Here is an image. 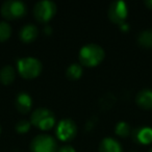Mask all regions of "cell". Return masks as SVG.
I'll list each match as a JSON object with an SVG mask.
<instances>
[{
	"instance_id": "obj_25",
	"label": "cell",
	"mask_w": 152,
	"mask_h": 152,
	"mask_svg": "<svg viewBox=\"0 0 152 152\" xmlns=\"http://www.w3.org/2000/svg\"><path fill=\"white\" fill-rule=\"evenodd\" d=\"M149 152H152V149H151V150H150V151H149Z\"/></svg>"
},
{
	"instance_id": "obj_1",
	"label": "cell",
	"mask_w": 152,
	"mask_h": 152,
	"mask_svg": "<svg viewBox=\"0 0 152 152\" xmlns=\"http://www.w3.org/2000/svg\"><path fill=\"white\" fill-rule=\"evenodd\" d=\"M105 53L101 46L97 44H88L79 50V61L85 67H96L103 61Z\"/></svg>"
},
{
	"instance_id": "obj_16",
	"label": "cell",
	"mask_w": 152,
	"mask_h": 152,
	"mask_svg": "<svg viewBox=\"0 0 152 152\" xmlns=\"http://www.w3.org/2000/svg\"><path fill=\"white\" fill-rule=\"evenodd\" d=\"M137 43L144 48H152V28L140 32L137 36Z\"/></svg>"
},
{
	"instance_id": "obj_13",
	"label": "cell",
	"mask_w": 152,
	"mask_h": 152,
	"mask_svg": "<svg viewBox=\"0 0 152 152\" xmlns=\"http://www.w3.org/2000/svg\"><path fill=\"white\" fill-rule=\"evenodd\" d=\"M99 152H123V148L117 140L105 137L100 142Z\"/></svg>"
},
{
	"instance_id": "obj_9",
	"label": "cell",
	"mask_w": 152,
	"mask_h": 152,
	"mask_svg": "<svg viewBox=\"0 0 152 152\" xmlns=\"http://www.w3.org/2000/svg\"><path fill=\"white\" fill-rule=\"evenodd\" d=\"M130 134L135 143L143 144V145H148L152 143V128L150 127H137Z\"/></svg>"
},
{
	"instance_id": "obj_18",
	"label": "cell",
	"mask_w": 152,
	"mask_h": 152,
	"mask_svg": "<svg viewBox=\"0 0 152 152\" xmlns=\"http://www.w3.org/2000/svg\"><path fill=\"white\" fill-rule=\"evenodd\" d=\"M12 34V27L7 22H0V42H5L9 40Z\"/></svg>"
},
{
	"instance_id": "obj_23",
	"label": "cell",
	"mask_w": 152,
	"mask_h": 152,
	"mask_svg": "<svg viewBox=\"0 0 152 152\" xmlns=\"http://www.w3.org/2000/svg\"><path fill=\"white\" fill-rule=\"evenodd\" d=\"M145 4H146V7H147L148 9L152 10V0H146Z\"/></svg>"
},
{
	"instance_id": "obj_21",
	"label": "cell",
	"mask_w": 152,
	"mask_h": 152,
	"mask_svg": "<svg viewBox=\"0 0 152 152\" xmlns=\"http://www.w3.org/2000/svg\"><path fill=\"white\" fill-rule=\"evenodd\" d=\"M119 26H120V29L122 30V31H128L129 30V25L127 23H125V22L122 24H120Z\"/></svg>"
},
{
	"instance_id": "obj_11",
	"label": "cell",
	"mask_w": 152,
	"mask_h": 152,
	"mask_svg": "<svg viewBox=\"0 0 152 152\" xmlns=\"http://www.w3.org/2000/svg\"><path fill=\"white\" fill-rule=\"evenodd\" d=\"M135 102L143 110H152V89L141 90L135 96Z\"/></svg>"
},
{
	"instance_id": "obj_10",
	"label": "cell",
	"mask_w": 152,
	"mask_h": 152,
	"mask_svg": "<svg viewBox=\"0 0 152 152\" xmlns=\"http://www.w3.org/2000/svg\"><path fill=\"white\" fill-rule=\"evenodd\" d=\"M16 108L21 114H26L28 113L32 107V99L26 92H20L16 96L15 100Z\"/></svg>"
},
{
	"instance_id": "obj_20",
	"label": "cell",
	"mask_w": 152,
	"mask_h": 152,
	"mask_svg": "<svg viewBox=\"0 0 152 152\" xmlns=\"http://www.w3.org/2000/svg\"><path fill=\"white\" fill-rule=\"evenodd\" d=\"M57 152H76V151L72 146L66 145V146H63V147L59 148V149L57 150Z\"/></svg>"
},
{
	"instance_id": "obj_19",
	"label": "cell",
	"mask_w": 152,
	"mask_h": 152,
	"mask_svg": "<svg viewBox=\"0 0 152 152\" xmlns=\"http://www.w3.org/2000/svg\"><path fill=\"white\" fill-rule=\"evenodd\" d=\"M30 126H31V123L28 120H20L19 122H17L15 126V129L18 133L20 134H23V133H26L28 130L30 129Z\"/></svg>"
},
{
	"instance_id": "obj_7",
	"label": "cell",
	"mask_w": 152,
	"mask_h": 152,
	"mask_svg": "<svg viewBox=\"0 0 152 152\" xmlns=\"http://www.w3.org/2000/svg\"><path fill=\"white\" fill-rule=\"evenodd\" d=\"M55 133L59 141H72L77 134V126H76L75 122L72 121L71 119H63L57 124Z\"/></svg>"
},
{
	"instance_id": "obj_3",
	"label": "cell",
	"mask_w": 152,
	"mask_h": 152,
	"mask_svg": "<svg viewBox=\"0 0 152 152\" xmlns=\"http://www.w3.org/2000/svg\"><path fill=\"white\" fill-rule=\"evenodd\" d=\"M30 123L41 130H49L54 126L55 116L48 108L39 107L31 114Z\"/></svg>"
},
{
	"instance_id": "obj_14",
	"label": "cell",
	"mask_w": 152,
	"mask_h": 152,
	"mask_svg": "<svg viewBox=\"0 0 152 152\" xmlns=\"http://www.w3.org/2000/svg\"><path fill=\"white\" fill-rule=\"evenodd\" d=\"M16 71L12 66H4L0 70V83L9 86L15 80Z\"/></svg>"
},
{
	"instance_id": "obj_17",
	"label": "cell",
	"mask_w": 152,
	"mask_h": 152,
	"mask_svg": "<svg viewBox=\"0 0 152 152\" xmlns=\"http://www.w3.org/2000/svg\"><path fill=\"white\" fill-rule=\"evenodd\" d=\"M115 132L121 137H126L130 134V125L125 121H121V122L117 123L116 127H115Z\"/></svg>"
},
{
	"instance_id": "obj_2",
	"label": "cell",
	"mask_w": 152,
	"mask_h": 152,
	"mask_svg": "<svg viewBox=\"0 0 152 152\" xmlns=\"http://www.w3.org/2000/svg\"><path fill=\"white\" fill-rule=\"evenodd\" d=\"M18 73L25 79H32L38 77L43 70V65L38 58L31 56L22 57L17 61Z\"/></svg>"
},
{
	"instance_id": "obj_12",
	"label": "cell",
	"mask_w": 152,
	"mask_h": 152,
	"mask_svg": "<svg viewBox=\"0 0 152 152\" xmlns=\"http://www.w3.org/2000/svg\"><path fill=\"white\" fill-rule=\"evenodd\" d=\"M39 34V29L36 25L29 23L24 25L20 29L19 32V39L23 43H31L37 39Z\"/></svg>"
},
{
	"instance_id": "obj_5",
	"label": "cell",
	"mask_w": 152,
	"mask_h": 152,
	"mask_svg": "<svg viewBox=\"0 0 152 152\" xmlns=\"http://www.w3.org/2000/svg\"><path fill=\"white\" fill-rule=\"evenodd\" d=\"M56 14V5L50 0H42L36 3L34 7V16L41 23L49 22Z\"/></svg>"
},
{
	"instance_id": "obj_6",
	"label": "cell",
	"mask_w": 152,
	"mask_h": 152,
	"mask_svg": "<svg viewBox=\"0 0 152 152\" xmlns=\"http://www.w3.org/2000/svg\"><path fill=\"white\" fill-rule=\"evenodd\" d=\"M57 142L49 134H39L30 143V152H57Z\"/></svg>"
},
{
	"instance_id": "obj_4",
	"label": "cell",
	"mask_w": 152,
	"mask_h": 152,
	"mask_svg": "<svg viewBox=\"0 0 152 152\" xmlns=\"http://www.w3.org/2000/svg\"><path fill=\"white\" fill-rule=\"evenodd\" d=\"M27 11L26 4L19 0H7L1 5L0 13L7 20H16L24 17Z\"/></svg>"
},
{
	"instance_id": "obj_24",
	"label": "cell",
	"mask_w": 152,
	"mask_h": 152,
	"mask_svg": "<svg viewBox=\"0 0 152 152\" xmlns=\"http://www.w3.org/2000/svg\"><path fill=\"white\" fill-rule=\"evenodd\" d=\"M0 132H1V127H0Z\"/></svg>"
},
{
	"instance_id": "obj_8",
	"label": "cell",
	"mask_w": 152,
	"mask_h": 152,
	"mask_svg": "<svg viewBox=\"0 0 152 152\" xmlns=\"http://www.w3.org/2000/svg\"><path fill=\"white\" fill-rule=\"evenodd\" d=\"M107 15L113 23L118 24V25L124 23L127 15H128L126 3L124 1H121V0H117V1L112 2L108 7Z\"/></svg>"
},
{
	"instance_id": "obj_15",
	"label": "cell",
	"mask_w": 152,
	"mask_h": 152,
	"mask_svg": "<svg viewBox=\"0 0 152 152\" xmlns=\"http://www.w3.org/2000/svg\"><path fill=\"white\" fill-rule=\"evenodd\" d=\"M83 69L79 64H72L66 70V76L71 80L79 79L83 75Z\"/></svg>"
},
{
	"instance_id": "obj_22",
	"label": "cell",
	"mask_w": 152,
	"mask_h": 152,
	"mask_svg": "<svg viewBox=\"0 0 152 152\" xmlns=\"http://www.w3.org/2000/svg\"><path fill=\"white\" fill-rule=\"evenodd\" d=\"M44 31H45V34H50L51 32H52V28H51L50 26H48V25H47L46 27H45Z\"/></svg>"
}]
</instances>
